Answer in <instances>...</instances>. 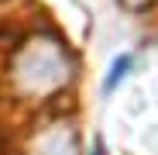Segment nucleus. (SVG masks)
I'll return each mask as SVG.
<instances>
[{"label":"nucleus","mask_w":158,"mask_h":155,"mask_svg":"<svg viewBox=\"0 0 158 155\" xmlns=\"http://www.w3.org/2000/svg\"><path fill=\"white\" fill-rule=\"evenodd\" d=\"M10 80H14L17 93H24V97H48V93L62 90L69 83L65 48L48 35L28 38L10 55Z\"/></svg>","instance_id":"obj_1"},{"label":"nucleus","mask_w":158,"mask_h":155,"mask_svg":"<svg viewBox=\"0 0 158 155\" xmlns=\"http://www.w3.org/2000/svg\"><path fill=\"white\" fill-rule=\"evenodd\" d=\"M131 62H134V59H131V55H120V59H114V66H110V76H107V83H103V90H114L120 80H124V76H127V69H131Z\"/></svg>","instance_id":"obj_2"},{"label":"nucleus","mask_w":158,"mask_h":155,"mask_svg":"<svg viewBox=\"0 0 158 155\" xmlns=\"http://www.w3.org/2000/svg\"><path fill=\"white\" fill-rule=\"evenodd\" d=\"M124 7H131V11H141V7H148V4H155V0H120Z\"/></svg>","instance_id":"obj_3"},{"label":"nucleus","mask_w":158,"mask_h":155,"mask_svg":"<svg viewBox=\"0 0 158 155\" xmlns=\"http://www.w3.org/2000/svg\"><path fill=\"white\" fill-rule=\"evenodd\" d=\"M0 155H4V138H0Z\"/></svg>","instance_id":"obj_4"}]
</instances>
